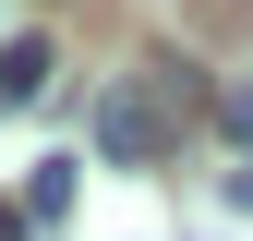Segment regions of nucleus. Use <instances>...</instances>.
Returning a JSON list of instances; mask_svg holds the SVG:
<instances>
[{"instance_id":"nucleus-5","label":"nucleus","mask_w":253,"mask_h":241,"mask_svg":"<svg viewBox=\"0 0 253 241\" xmlns=\"http://www.w3.org/2000/svg\"><path fill=\"white\" fill-rule=\"evenodd\" d=\"M0 241H24V205H0Z\"/></svg>"},{"instance_id":"nucleus-4","label":"nucleus","mask_w":253,"mask_h":241,"mask_svg":"<svg viewBox=\"0 0 253 241\" xmlns=\"http://www.w3.org/2000/svg\"><path fill=\"white\" fill-rule=\"evenodd\" d=\"M217 133H229V145H253V84H241V97H217Z\"/></svg>"},{"instance_id":"nucleus-2","label":"nucleus","mask_w":253,"mask_h":241,"mask_svg":"<svg viewBox=\"0 0 253 241\" xmlns=\"http://www.w3.org/2000/svg\"><path fill=\"white\" fill-rule=\"evenodd\" d=\"M48 84H60V60H48V37H12V48H0V109H37Z\"/></svg>"},{"instance_id":"nucleus-3","label":"nucleus","mask_w":253,"mask_h":241,"mask_svg":"<svg viewBox=\"0 0 253 241\" xmlns=\"http://www.w3.org/2000/svg\"><path fill=\"white\" fill-rule=\"evenodd\" d=\"M73 217V157H37L24 169V229H60Z\"/></svg>"},{"instance_id":"nucleus-1","label":"nucleus","mask_w":253,"mask_h":241,"mask_svg":"<svg viewBox=\"0 0 253 241\" xmlns=\"http://www.w3.org/2000/svg\"><path fill=\"white\" fill-rule=\"evenodd\" d=\"M193 109H205V84L181 73V60H145V73H121L109 97H97V157L109 169H157Z\"/></svg>"}]
</instances>
